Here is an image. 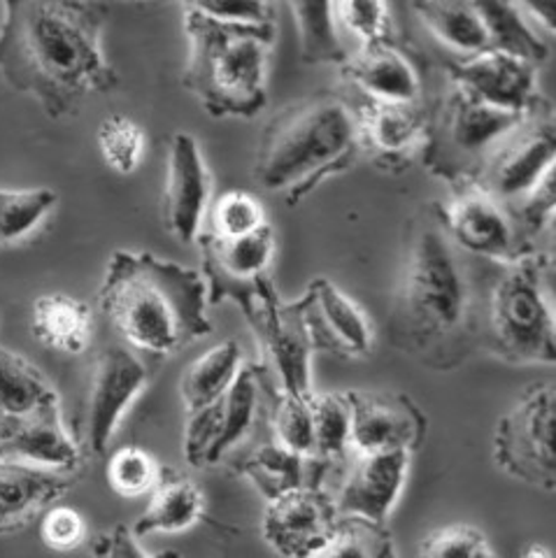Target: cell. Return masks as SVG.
<instances>
[{
    "label": "cell",
    "mask_w": 556,
    "mask_h": 558,
    "mask_svg": "<svg viewBox=\"0 0 556 558\" xmlns=\"http://www.w3.org/2000/svg\"><path fill=\"white\" fill-rule=\"evenodd\" d=\"M531 114L494 108L449 84V92L438 105L436 121L428 126L422 149L424 161L447 182L478 178L503 140L524 124Z\"/></svg>",
    "instance_id": "obj_7"
},
{
    "label": "cell",
    "mask_w": 556,
    "mask_h": 558,
    "mask_svg": "<svg viewBox=\"0 0 556 558\" xmlns=\"http://www.w3.org/2000/svg\"><path fill=\"white\" fill-rule=\"evenodd\" d=\"M312 416H315V459L331 465L350 449L352 410L347 393H312Z\"/></svg>",
    "instance_id": "obj_36"
},
{
    "label": "cell",
    "mask_w": 556,
    "mask_h": 558,
    "mask_svg": "<svg viewBox=\"0 0 556 558\" xmlns=\"http://www.w3.org/2000/svg\"><path fill=\"white\" fill-rule=\"evenodd\" d=\"M315 354L366 356L373 347V326L363 307L328 277L307 284L297 301Z\"/></svg>",
    "instance_id": "obj_16"
},
{
    "label": "cell",
    "mask_w": 556,
    "mask_h": 558,
    "mask_svg": "<svg viewBox=\"0 0 556 558\" xmlns=\"http://www.w3.org/2000/svg\"><path fill=\"white\" fill-rule=\"evenodd\" d=\"M412 10L431 38H436L459 61L492 49L473 0H412Z\"/></svg>",
    "instance_id": "obj_27"
},
{
    "label": "cell",
    "mask_w": 556,
    "mask_h": 558,
    "mask_svg": "<svg viewBox=\"0 0 556 558\" xmlns=\"http://www.w3.org/2000/svg\"><path fill=\"white\" fill-rule=\"evenodd\" d=\"M438 215L449 240L463 254L508 266L519 256L533 252L508 207L475 178L451 182L449 201L438 205Z\"/></svg>",
    "instance_id": "obj_11"
},
{
    "label": "cell",
    "mask_w": 556,
    "mask_h": 558,
    "mask_svg": "<svg viewBox=\"0 0 556 558\" xmlns=\"http://www.w3.org/2000/svg\"><path fill=\"white\" fill-rule=\"evenodd\" d=\"M342 75L354 89L375 102H420V70L394 43L361 47L342 61Z\"/></svg>",
    "instance_id": "obj_22"
},
{
    "label": "cell",
    "mask_w": 556,
    "mask_h": 558,
    "mask_svg": "<svg viewBox=\"0 0 556 558\" xmlns=\"http://www.w3.org/2000/svg\"><path fill=\"white\" fill-rule=\"evenodd\" d=\"M240 310L254 330L261 354H264L261 368L277 381L275 389L305 396L315 391L312 387L315 349L310 344L297 301L285 303L268 277Z\"/></svg>",
    "instance_id": "obj_10"
},
{
    "label": "cell",
    "mask_w": 556,
    "mask_h": 558,
    "mask_svg": "<svg viewBox=\"0 0 556 558\" xmlns=\"http://www.w3.org/2000/svg\"><path fill=\"white\" fill-rule=\"evenodd\" d=\"M527 556H549V551H545V549H541V547H537V549H531V551H524Z\"/></svg>",
    "instance_id": "obj_46"
},
{
    "label": "cell",
    "mask_w": 556,
    "mask_h": 558,
    "mask_svg": "<svg viewBox=\"0 0 556 558\" xmlns=\"http://www.w3.org/2000/svg\"><path fill=\"white\" fill-rule=\"evenodd\" d=\"M482 303L463 252L449 240L433 205L410 223L389 336L431 371H451L480 342Z\"/></svg>",
    "instance_id": "obj_2"
},
{
    "label": "cell",
    "mask_w": 556,
    "mask_h": 558,
    "mask_svg": "<svg viewBox=\"0 0 556 558\" xmlns=\"http://www.w3.org/2000/svg\"><path fill=\"white\" fill-rule=\"evenodd\" d=\"M449 84L494 108L531 114L543 108L537 96V63L510 51L484 49L449 68Z\"/></svg>",
    "instance_id": "obj_17"
},
{
    "label": "cell",
    "mask_w": 556,
    "mask_h": 558,
    "mask_svg": "<svg viewBox=\"0 0 556 558\" xmlns=\"http://www.w3.org/2000/svg\"><path fill=\"white\" fill-rule=\"evenodd\" d=\"M266 389L268 375L261 363H242L231 387L219 398L186 412L184 461L194 468L217 465L226 453L247 440L264 408Z\"/></svg>",
    "instance_id": "obj_9"
},
{
    "label": "cell",
    "mask_w": 556,
    "mask_h": 558,
    "mask_svg": "<svg viewBox=\"0 0 556 558\" xmlns=\"http://www.w3.org/2000/svg\"><path fill=\"white\" fill-rule=\"evenodd\" d=\"M310 459H301L297 453L280 447L277 442L261 445L250 451L245 459L240 461V475H245L256 492L266 500L280 496L289 488H297L305 482V470Z\"/></svg>",
    "instance_id": "obj_32"
},
{
    "label": "cell",
    "mask_w": 556,
    "mask_h": 558,
    "mask_svg": "<svg viewBox=\"0 0 556 558\" xmlns=\"http://www.w3.org/2000/svg\"><path fill=\"white\" fill-rule=\"evenodd\" d=\"M338 521L334 496L319 484L297 488L266 500L261 533L273 551L287 558H319Z\"/></svg>",
    "instance_id": "obj_15"
},
{
    "label": "cell",
    "mask_w": 556,
    "mask_h": 558,
    "mask_svg": "<svg viewBox=\"0 0 556 558\" xmlns=\"http://www.w3.org/2000/svg\"><path fill=\"white\" fill-rule=\"evenodd\" d=\"M554 154V119L541 108L503 140V145L486 159L475 180L510 213L552 178Z\"/></svg>",
    "instance_id": "obj_12"
},
{
    "label": "cell",
    "mask_w": 556,
    "mask_h": 558,
    "mask_svg": "<svg viewBox=\"0 0 556 558\" xmlns=\"http://www.w3.org/2000/svg\"><path fill=\"white\" fill-rule=\"evenodd\" d=\"M361 151L373 154L377 163L403 166L422 151L428 135V121L420 102H375L356 110Z\"/></svg>",
    "instance_id": "obj_21"
},
{
    "label": "cell",
    "mask_w": 556,
    "mask_h": 558,
    "mask_svg": "<svg viewBox=\"0 0 556 558\" xmlns=\"http://www.w3.org/2000/svg\"><path fill=\"white\" fill-rule=\"evenodd\" d=\"M196 242H201L203 277L210 305L233 301L242 307L256 293L261 282L268 279L275 256V233L270 223L235 238L203 231Z\"/></svg>",
    "instance_id": "obj_14"
},
{
    "label": "cell",
    "mask_w": 556,
    "mask_h": 558,
    "mask_svg": "<svg viewBox=\"0 0 556 558\" xmlns=\"http://www.w3.org/2000/svg\"><path fill=\"white\" fill-rule=\"evenodd\" d=\"M31 330L51 352L77 356L94 342V314L73 295L45 293L33 303Z\"/></svg>",
    "instance_id": "obj_26"
},
{
    "label": "cell",
    "mask_w": 556,
    "mask_h": 558,
    "mask_svg": "<svg viewBox=\"0 0 556 558\" xmlns=\"http://www.w3.org/2000/svg\"><path fill=\"white\" fill-rule=\"evenodd\" d=\"M420 554L426 558H494L496 551L480 529L471 523H449L422 539Z\"/></svg>",
    "instance_id": "obj_41"
},
{
    "label": "cell",
    "mask_w": 556,
    "mask_h": 558,
    "mask_svg": "<svg viewBox=\"0 0 556 558\" xmlns=\"http://www.w3.org/2000/svg\"><path fill=\"white\" fill-rule=\"evenodd\" d=\"M184 86L215 119H252L268 102L273 24H235L184 10Z\"/></svg>",
    "instance_id": "obj_5"
},
{
    "label": "cell",
    "mask_w": 556,
    "mask_h": 558,
    "mask_svg": "<svg viewBox=\"0 0 556 558\" xmlns=\"http://www.w3.org/2000/svg\"><path fill=\"white\" fill-rule=\"evenodd\" d=\"M352 410V451H414L426 438V416L406 393L345 391Z\"/></svg>",
    "instance_id": "obj_19"
},
{
    "label": "cell",
    "mask_w": 556,
    "mask_h": 558,
    "mask_svg": "<svg viewBox=\"0 0 556 558\" xmlns=\"http://www.w3.org/2000/svg\"><path fill=\"white\" fill-rule=\"evenodd\" d=\"M552 258L529 252L503 266L482 305L480 340L498 359L515 365H554L556 322Z\"/></svg>",
    "instance_id": "obj_6"
},
{
    "label": "cell",
    "mask_w": 556,
    "mask_h": 558,
    "mask_svg": "<svg viewBox=\"0 0 556 558\" xmlns=\"http://www.w3.org/2000/svg\"><path fill=\"white\" fill-rule=\"evenodd\" d=\"M0 459L73 473L82 453L73 433L63 426L61 408L36 414L0 435Z\"/></svg>",
    "instance_id": "obj_24"
},
{
    "label": "cell",
    "mask_w": 556,
    "mask_h": 558,
    "mask_svg": "<svg viewBox=\"0 0 556 558\" xmlns=\"http://www.w3.org/2000/svg\"><path fill=\"white\" fill-rule=\"evenodd\" d=\"M161 477V468L152 453L141 447L117 449L108 463V482L112 492L124 498H137L149 494Z\"/></svg>",
    "instance_id": "obj_39"
},
{
    "label": "cell",
    "mask_w": 556,
    "mask_h": 558,
    "mask_svg": "<svg viewBox=\"0 0 556 558\" xmlns=\"http://www.w3.org/2000/svg\"><path fill=\"white\" fill-rule=\"evenodd\" d=\"M527 20L535 22L547 35H554L556 26V0H515Z\"/></svg>",
    "instance_id": "obj_45"
},
{
    "label": "cell",
    "mask_w": 556,
    "mask_h": 558,
    "mask_svg": "<svg viewBox=\"0 0 556 558\" xmlns=\"http://www.w3.org/2000/svg\"><path fill=\"white\" fill-rule=\"evenodd\" d=\"M492 49L510 51L521 59L541 63L547 59V45L531 26V22L519 10L515 0H473Z\"/></svg>",
    "instance_id": "obj_30"
},
{
    "label": "cell",
    "mask_w": 556,
    "mask_h": 558,
    "mask_svg": "<svg viewBox=\"0 0 556 558\" xmlns=\"http://www.w3.org/2000/svg\"><path fill=\"white\" fill-rule=\"evenodd\" d=\"M51 189H0V244H14L33 233L57 207Z\"/></svg>",
    "instance_id": "obj_35"
},
{
    "label": "cell",
    "mask_w": 556,
    "mask_h": 558,
    "mask_svg": "<svg viewBox=\"0 0 556 558\" xmlns=\"http://www.w3.org/2000/svg\"><path fill=\"white\" fill-rule=\"evenodd\" d=\"M394 554L396 549L387 523L338 512L336 531L319 558H389Z\"/></svg>",
    "instance_id": "obj_34"
},
{
    "label": "cell",
    "mask_w": 556,
    "mask_h": 558,
    "mask_svg": "<svg viewBox=\"0 0 556 558\" xmlns=\"http://www.w3.org/2000/svg\"><path fill=\"white\" fill-rule=\"evenodd\" d=\"M92 551L98 556H119V558H135V556H147V551L137 545V535L129 526H119L110 533L98 535L94 539Z\"/></svg>",
    "instance_id": "obj_44"
},
{
    "label": "cell",
    "mask_w": 556,
    "mask_h": 558,
    "mask_svg": "<svg viewBox=\"0 0 556 558\" xmlns=\"http://www.w3.org/2000/svg\"><path fill=\"white\" fill-rule=\"evenodd\" d=\"M61 408V398L36 365L0 347V435L26 418Z\"/></svg>",
    "instance_id": "obj_25"
},
{
    "label": "cell",
    "mask_w": 556,
    "mask_h": 558,
    "mask_svg": "<svg viewBox=\"0 0 556 558\" xmlns=\"http://www.w3.org/2000/svg\"><path fill=\"white\" fill-rule=\"evenodd\" d=\"M270 428L275 442L301 459H315V416H312V393H291L273 389Z\"/></svg>",
    "instance_id": "obj_33"
},
{
    "label": "cell",
    "mask_w": 556,
    "mask_h": 558,
    "mask_svg": "<svg viewBox=\"0 0 556 558\" xmlns=\"http://www.w3.org/2000/svg\"><path fill=\"white\" fill-rule=\"evenodd\" d=\"M210 168L201 145L191 133H176L168 151V178L161 198V217L166 231L182 244L196 242L207 209H210Z\"/></svg>",
    "instance_id": "obj_18"
},
{
    "label": "cell",
    "mask_w": 556,
    "mask_h": 558,
    "mask_svg": "<svg viewBox=\"0 0 556 558\" xmlns=\"http://www.w3.org/2000/svg\"><path fill=\"white\" fill-rule=\"evenodd\" d=\"M356 461L347 470L338 488L336 508L340 514H359L387 523L410 473L412 451H354Z\"/></svg>",
    "instance_id": "obj_20"
},
{
    "label": "cell",
    "mask_w": 556,
    "mask_h": 558,
    "mask_svg": "<svg viewBox=\"0 0 556 558\" xmlns=\"http://www.w3.org/2000/svg\"><path fill=\"white\" fill-rule=\"evenodd\" d=\"M43 543L51 549L68 551L84 543L86 537V523L82 514L68 505H51L40 523Z\"/></svg>",
    "instance_id": "obj_43"
},
{
    "label": "cell",
    "mask_w": 556,
    "mask_h": 558,
    "mask_svg": "<svg viewBox=\"0 0 556 558\" xmlns=\"http://www.w3.org/2000/svg\"><path fill=\"white\" fill-rule=\"evenodd\" d=\"M100 314L145 356H170L213 333L203 272L149 252H114L98 289Z\"/></svg>",
    "instance_id": "obj_3"
},
{
    "label": "cell",
    "mask_w": 556,
    "mask_h": 558,
    "mask_svg": "<svg viewBox=\"0 0 556 558\" xmlns=\"http://www.w3.org/2000/svg\"><path fill=\"white\" fill-rule=\"evenodd\" d=\"M3 8L0 77L49 119H71L117 86L102 51L106 14L89 0H3Z\"/></svg>",
    "instance_id": "obj_1"
},
{
    "label": "cell",
    "mask_w": 556,
    "mask_h": 558,
    "mask_svg": "<svg viewBox=\"0 0 556 558\" xmlns=\"http://www.w3.org/2000/svg\"><path fill=\"white\" fill-rule=\"evenodd\" d=\"M336 14L361 47L391 43V20L385 0H336Z\"/></svg>",
    "instance_id": "obj_40"
},
{
    "label": "cell",
    "mask_w": 556,
    "mask_h": 558,
    "mask_svg": "<svg viewBox=\"0 0 556 558\" xmlns=\"http://www.w3.org/2000/svg\"><path fill=\"white\" fill-rule=\"evenodd\" d=\"M242 363H245V359H242L235 340L219 342L213 349H207L203 356L191 361L180 379V396L184 410L191 412L213 403L215 398H219L231 387V381L240 373Z\"/></svg>",
    "instance_id": "obj_29"
},
{
    "label": "cell",
    "mask_w": 556,
    "mask_h": 558,
    "mask_svg": "<svg viewBox=\"0 0 556 558\" xmlns=\"http://www.w3.org/2000/svg\"><path fill=\"white\" fill-rule=\"evenodd\" d=\"M98 149L106 163L121 174H131L145 156V131L124 114H110L98 126Z\"/></svg>",
    "instance_id": "obj_37"
},
{
    "label": "cell",
    "mask_w": 556,
    "mask_h": 558,
    "mask_svg": "<svg viewBox=\"0 0 556 558\" xmlns=\"http://www.w3.org/2000/svg\"><path fill=\"white\" fill-rule=\"evenodd\" d=\"M143 356L119 340L102 347L94 361L86 400V445L96 457L108 451L119 422L149 384L152 371Z\"/></svg>",
    "instance_id": "obj_13"
},
{
    "label": "cell",
    "mask_w": 556,
    "mask_h": 558,
    "mask_svg": "<svg viewBox=\"0 0 556 558\" xmlns=\"http://www.w3.org/2000/svg\"><path fill=\"white\" fill-rule=\"evenodd\" d=\"M556 387L554 379L535 381L498 418L494 463L512 480L554 492L556 484Z\"/></svg>",
    "instance_id": "obj_8"
},
{
    "label": "cell",
    "mask_w": 556,
    "mask_h": 558,
    "mask_svg": "<svg viewBox=\"0 0 556 558\" xmlns=\"http://www.w3.org/2000/svg\"><path fill=\"white\" fill-rule=\"evenodd\" d=\"M71 488L59 470L14 459H0V533L26 526L57 505Z\"/></svg>",
    "instance_id": "obj_23"
},
{
    "label": "cell",
    "mask_w": 556,
    "mask_h": 558,
    "mask_svg": "<svg viewBox=\"0 0 556 558\" xmlns=\"http://www.w3.org/2000/svg\"><path fill=\"white\" fill-rule=\"evenodd\" d=\"M270 5L273 0H186L189 10L235 24H270Z\"/></svg>",
    "instance_id": "obj_42"
},
{
    "label": "cell",
    "mask_w": 556,
    "mask_h": 558,
    "mask_svg": "<svg viewBox=\"0 0 556 558\" xmlns=\"http://www.w3.org/2000/svg\"><path fill=\"white\" fill-rule=\"evenodd\" d=\"M264 223H268L264 205H261L252 194H247V191L233 189L207 209L203 231L223 238H235L252 233Z\"/></svg>",
    "instance_id": "obj_38"
},
{
    "label": "cell",
    "mask_w": 556,
    "mask_h": 558,
    "mask_svg": "<svg viewBox=\"0 0 556 558\" xmlns=\"http://www.w3.org/2000/svg\"><path fill=\"white\" fill-rule=\"evenodd\" d=\"M361 154L359 114L338 94H312L277 112L258 140L254 180L289 205L350 168Z\"/></svg>",
    "instance_id": "obj_4"
},
{
    "label": "cell",
    "mask_w": 556,
    "mask_h": 558,
    "mask_svg": "<svg viewBox=\"0 0 556 558\" xmlns=\"http://www.w3.org/2000/svg\"><path fill=\"white\" fill-rule=\"evenodd\" d=\"M297 20L305 63H342L347 59L338 35L336 0H287Z\"/></svg>",
    "instance_id": "obj_31"
},
{
    "label": "cell",
    "mask_w": 556,
    "mask_h": 558,
    "mask_svg": "<svg viewBox=\"0 0 556 558\" xmlns=\"http://www.w3.org/2000/svg\"><path fill=\"white\" fill-rule=\"evenodd\" d=\"M203 514L205 498L201 488L172 470L161 468V477L152 488V502L133 523V533L137 537L152 533H182L196 526Z\"/></svg>",
    "instance_id": "obj_28"
}]
</instances>
